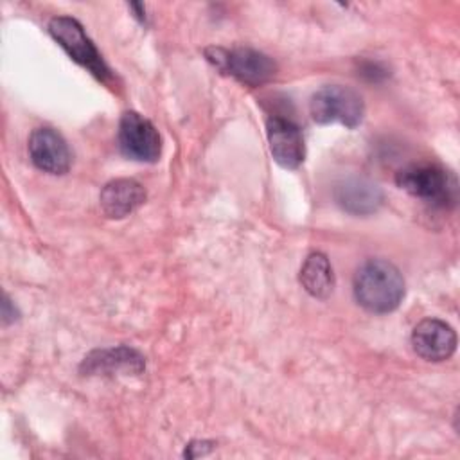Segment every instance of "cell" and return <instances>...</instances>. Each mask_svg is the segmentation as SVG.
I'll list each match as a JSON object with an SVG mask.
<instances>
[{
    "instance_id": "8992f818",
    "label": "cell",
    "mask_w": 460,
    "mask_h": 460,
    "mask_svg": "<svg viewBox=\"0 0 460 460\" xmlns=\"http://www.w3.org/2000/svg\"><path fill=\"white\" fill-rule=\"evenodd\" d=\"M395 183L422 201L442 205L451 199L455 189L449 174L435 164H411L397 172Z\"/></svg>"
},
{
    "instance_id": "5b68a950",
    "label": "cell",
    "mask_w": 460,
    "mask_h": 460,
    "mask_svg": "<svg viewBox=\"0 0 460 460\" xmlns=\"http://www.w3.org/2000/svg\"><path fill=\"white\" fill-rule=\"evenodd\" d=\"M119 149L135 162L153 164L160 158L162 138L155 124L138 111H124L117 131Z\"/></svg>"
},
{
    "instance_id": "ba28073f",
    "label": "cell",
    "mask_w": 460,
    "mask_h": 460,
    "mask_svg": "<svg viewBox=\"0 0 460 460\" xmlns=\"http://www.w3.org/2000/svg\"><path fill=\"white\" fill-rule=\"evenodd\" d=\"M29 156L40 171L49 174H65L72 164L66 140L52 128H36L31 133Z\"/></svg>"
},
{
    "instance_id": "4fadbf2b",
    "label": "cell",
    "mask_w": 460,
    "mask_h": 460,
    "mask_svg": "<svg viewBox=\"0 0 460 460\" xmlns=\"http://www.w3.org/2000/svg\"><path fill=\"white\" fill-rule=\"evenodd\" d=\"M300 284L314 298H327L334 289V273L325 253L313 252L300 268Z\"/></svg>"
},
{
    "instance_id": "5bb4252c",
    "label": "cell",
    "mask_w": 460,
    "mask_h": 460,
    "mask_svg": "<svg viewBox=\"0 0 460 460\" xmlns=\"http://www.w3.org/2000/svg\"><path fill=\"white\" fill-rule=\"evenodd\" d=\"M214 442H207V440H194L185 447V456L189 458H196L199 455H207L212 449Z\"/></svg>"
},
{
    "instance_id": "8fae6325",
    "label": "cell",
    "mask_w": 460,
    "mask_h": 460,
    "mask_svg": "<svg viewBox=\"0 0 460 460\" xmlns=\"http://www.w3.org/2000/svg\"><path fill=\"white\" fill-rule=\"evenodd\" d=\"M144 370V358L129 347L117 349H99L90 352L83 363L81 372L93 374H115V372H131L140 374Z\"/></svg>"
},
{
    "instance_id": "277c9868",
    "label": "cell",
    "mask_w": 460,
    "mask_h": 460,
    "mask_svg": "<svg viewBox=\"0 0 460 460\" xmlns=\"http://www.w3.org/2000/svg\"><path fill=\"white\" fill-rule=\"evenodd\" d=\"M49 32L77 65L84 66L99 81H108L111 77V72L102 56L75 18L54 16L49 22Z\"/></svg>"
},
{
    "instance_id": "9c48e42d",
    "label": "cell",
    "mask_w": 460,
    "mask_h": 460,
    "mask_svg": "<svg viewBox=\"0 0 460 460\" xmlns=\"http://www.w3.org/2000/svg\"><path fill=\"white\" fill-rule=\"evenodd\" d=\"M411 347L415 354L426 361H444L456 350V332L449 323L438 318H426L415 325Z\"/></svg>"
},
{
    "instance_id": "7a4b0ae2",
    "label": "cell",
    "mask_w": 460,
    "mask_h": 460,
    "mask_svg": "<svg viewBox=\"0 0 460 460\" xmlns=\"http://www.w3.org/2000/svg\"><path fill=\"white\" fill-rule=\"evenodd\" d=\"M311 117L316 124H341L354 129L361 124L365 104L361 95L343 84H327L316 90L309 102Z\"/></svg>"
},
{
    "instance_id": "3957f363",
    "label": "cell",
    "mask_w": 460,
    "mask_h": 460,
    "mask_svg": "<svg viewBox=\"0 0 460 460\" xmlns=\"http://www.w3.org/2000/svg\"><path fill=\"white\" fill-rule=\"evenodd\" d=\"M205 56L221 72L230 74L232 77H235L237 81L248 86L264 84L275 75V70H277L271 58L248 47H235V49L208 47L205 50Z\"/></svg>"
},
{
    "instance_id": "6da1fadb",
    "label": "cell",
    "mask_w": 460,
    "mask_h": 460,
    "mask_svg": "<svg viewBox=\"0 0 460 460\" xmlns=\"http://www.w3.org/2000/svg\"><path fill=\"white\" fill-rule=\"evenodd\" d=\"M404 279L397 266L385 259L367 261L354 275L356 302L370 313L385 314L404 298Z\"/></svg>"
},
{
    "instance_id": "7c38bea8",
    "label": "cell",
    "mask_w": 460,
    "mask_h": 460,
    "mask_svg": "<svg viewBox=\"0 0 460 460\" xmlns=\"http://www.w3.org/2000/svg\"><path fill=\"white\" fill-rule=\"evenodd\" d=\"M338 205L356 216H367L376 212L383 205L381 189L367 178H349L341 181L334 190Z\"/></svg>"
},
{
    "instance_id": "52a82bcc",
    "label": "cell",
    "mask_w": 460,
    "mask_h": 460,
    "mask_svg": "<svg viewBox=\"0 0 460 460\" xmlns=\"http://www.w3.org/2000/svg\"><path fill=\"white\" fill-rule=\"evenodd\" d=\"M266 135L273 160L284 169H296L305 156L302 129L289 119L273 115L266 120Z\"/></svg>"
},
{
    "instance_id": "30bf717a",
    "label": "cell",
    "mask_w": 460,
    "mask_h": 460,
    "mask_svg": "<svg viewBox=\"0 0 460 460\" xmlns=\"http://www.w3.org/2000/svg\"><path fill=\"white\" fill-rule=\"evenodd\" d=\"M99 201L106 217L122 219L146 201V189L137 180L117 178L102 187Z\"/></svg>"
}]
</instances>
